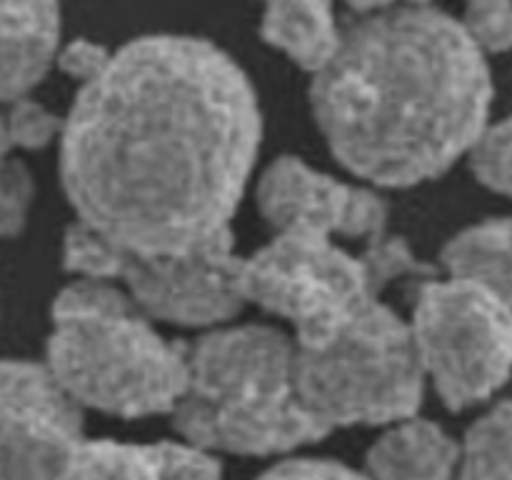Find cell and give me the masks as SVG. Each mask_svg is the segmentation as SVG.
Masks as SVG:
<instances>
[{
    "mask_svg": "<svg viewBox=\"0 0 512 480\" xmlns=\"http://www.w3.org/2000/svg\"><path fill=\"white\" fill-rule=\"evenodd\" d=\"M260 140L258 93L228 50L140 35L75 93L60 180L75 223L133 253H180L233 233Z\"/></svg>",
    "mask_w": 512,
    "mask_h": 480,
    "instance_id": "6da1fadb",
    "label": "cell"
},
{
    "mask_svg": "<svg viewBox=\"0 0 512 480\" xmlns=\"http://www.w3.org/2000/svg\"><path fill=\"white\" fill-rule=\"evenodd\" d=\"M493 93L488 58L448 10L355 5L338 55L310 83V105L345 170L413 188L473 153Z\"/></svg>",
    "mask_w": 512,
    "mask_h": 480,
    "instance_id": "7a4b0ae2",
    "label": "cell"
},
{
    "mask_svg": "<svg viewBox=\"0 0 512 480\" xmlns=\"http://www.w3.org/2000/svg\"><path fill=\"white\" fill-rule=\"evenodd\" d=\"M295 340L270 325H223L188 345L173 410L183 443L205 453L283 455L325 438L295 383Z\"/></svg>",
    "mask_w": 512,
    "mask_h": 480,
    "instance_id": "3957f363",
    "label": "cell"
},
{
    "mask_svg": "<svg viewBox=\"0 0 512 480\" xmlns=\"http://www.w3.org/2000/svg\"><path fill=\"white\" fill-rule=\"evenodd\" d=\"M45 365L83 410L173 415L188 383V345L165 338L118 285L73 280L53 300Z\"/></svg>",
    "mask_w": 512,
    "mask_h": 480,
    "instance_id": "277c9868",
    "label": "cell"
},
{
    "mask_svg": "<svg viewBox=\"0 0 512 480\" xmlns=\"http://www.w3.org/2000/svg\"><path fill=\"white\" fill-rule=\"evenodd\" d=\"M433 268L400 235H383L363 253L338 240L275 233L240 260L245 303L285 320L298 348H318L338 335L400 278L425 280Z\"/></svg>",
    "mask_w": 512,
    "mask_h": 480,
    "instance_id": "5b68a950",
    "label": "cell"
},
{
    "mask_svg": "<svg viewBox=\"0 0 512 480\" xmlns=\"http://www.w3.org/2000/svg\"><path fill=\"white\" fill-rule=\"evenodd\" d=\"M295 383L303 408L328 435L415 418L428 380L410 323L375 300L328 343L298 348Z\"/></svg>",
    "mask_w": 512,
    "mask_h": 480,
    "instance_id": "8992f818",
    "label": "cell"
},
{
    "mask_svg": "<svg viewBox=\"0 0 512 480\" xmlns=\"http://www.w3.org/2000/svg\"><path fill=\"white\" fill-rule=\"evenodd\" d=\"M240 260L233 233L180 253H133L80 223L63 238L68 273L118 285L150 320L180 328H223L243 310Z\"/></svg>",
    "mask_w": 512,
    "mask_h": 480,
    "instance_id": "52a82bcc",
    "label": "cell"
},
{
    "mask_svg": "<svg viewBox=\"0 0 512 480\" xmlns=\"http://www.w3.org/2000/svg\"><path fill=\"white\" fill-rule=\"evenodd\" d=\"M408 323L425 380L450 410L485 403L512 378V310L480 285L420 280Z\"/></svg>",
    "mask_w": 512,
    "mask_h": 480,
    "instance_id": "ba28073f",
    "label": "cell"
},
{
    "mask_svg": "<svg viewBox=\"0 0 512 480\" xmlns=\"http://www.w3.org/2000/svg\"><path fill=\"white\" fill-rule=\"evenodd\" d=\"M85 440V410L48 365L0 360V480H60Z\"/></svg>",
    "mask_w": 512,
    "mask_h": 480,
    "instance_id": "9c48e42d",
    "label": "cell"
},
{
    "mask_svg": "<svg viewBox=\"0 0 512 480\" xmlns=\"http://www.w3.org/2000/svg\"><path fill=\"white\" fill-rule=\"evenodd\" d=\"M255 203L275 233L363 245L388 235L390 208L383 195L315 170L295 155H283L263 170Z\"/></svg>",
    "mask_w": 512,
    "mask_h": 480,
    "instance_id": "30bf717a",
    "label": "cell"
},
{
    "mask_svg": "<svg viewBox=\"0 0 512 480\" xmlns=\"http://www.w3.org/2000/svg\"><path fill=\"white\" fill-rule=\"evenodd\" d=\"M60 480H223L215 455L188 443L85 440Z\"/></svg>",
    "mask_w": 512,
    "mask_h": 480,
    "instance_id": "8fae6325",
    "label": "cell"
},
{
    "mask_svg": "<svg viewBox=\"0 0 512 480\" xmlns=\"http://www.w3.org/2000/svg\"><path fill=\"white\" fill-rule=\"evenodd\" d=\"M60 45L58 5L0 3V105L28 98L55 65Z\"/></svg>",
    "mask_w": 512,
    "mask_h": 480,
    "instance_id": "7c38bea8",
    "label": "cell"
},
{
    "mask_svg": "<svg viewBox=\"0 0 512 480\" xmlns=\"http://www.w3.org/2000/svg\"><path fill=\"white\" fill-rule=\"evenodd\" d=\"M460 443L438 423L408 418L368 450V480H458Z\"/></svg>",
    "mask_w": 512,
    "mask_h": 480,
    "instance_id": "4fadbf2b",
    "label": "cell"
},
{
    "mask_svg": "<svg viewBox=\"0 0 512 480\" xmlns=\"http://www.w3.org/2000/svg\"><path fill=\"white\" fill-rule=\"evenodd\" d=\"M345 25L328 3H273L263 10L260 35L305 73H323L338 55Z\"/></svg>",
    "mask_w": 512,
    "mask_h": 480,
    "instance_id": "5bb4252c",
    "label": "cell"
},
{
    "mask_svg": "<svg viewBox=\"0 0 512 480\" xmlns=\"http://www.w3.org/2000/svg\"><path fill=\"white\" fill-rule=\"evenodd\" d=\"M450 278L480 285L512 310V215L485 218L455 233L440 250Z\"/></svg>",
    "mask_w": 512,
    "mask_h": 480,
    "instance_id": "9a60e30c",
    "label": "cell"
},
{
    "mask_svg": "<svg viewBox=\"0 0 512 480\" xmlns=\"http://www.w3.org/2000/svg\"><path fill=\"white\" fill-rule=\"evenodd\" d=\"M458 480H512V395L468 428L460 443Z\"/></svg>",
    "mask_w": 512,
    "mask_h": 480,
    "instance_id": "2e32d148",
    "label": "cell"
},
{
    "mask_svg": "<svg viewBox=\"0 0 512 480\" xmlns=\"http://www.w3.org/2000/svg\"><path fill=\"white\" fill-rule=\"evenodd\" d=\"M470 168L485 188L512 198V115L490 125L470 155Z\"/></svg>",
    "mask_w": 512,
    "mask_h": 480,
    "instance_id": "e0dca14e",
    "label": "cell"
},
{
    "mask_svg": "<svg viewBox=\"0 0 512 480\" xmlns=\"http://www.w3.org/2000/svg\"><path fill=\"white\" fill-rule=\"evenodd\" d=\"M5 113V128H8L10 145L20 150H40L48 148L53 140L63 138L65 118L45 108L43 103L28 98H20L10 103Z\"/></svg>",
    "mask_w": 512,
    "mask_h": 480,
    "instance_id": "ac0fdd59",
    "label": "cell"
},
{
    "mask_svg": "<svg viewBox=\"0 0 512 480\" xmlns=\"http://www.w3.org/2000/svg\"><path fill=\"white\" fill-rule=\"evenodd\" d=\"M35 180L28 165L10 155L0 163V238H15L28 223Z\"/></svg>",
    "mask_w": 512,
    "mask_h": 480,
    "instance_id": "d6986e66",
    "label": "cell"
},
{
    "mask_svg": "<svg viewBox=\"0 0 512 480\" xmlns=\"http://www.w3.org/2000/svg\"><path fill=\"white\" fill-rule=\"evenodd\" d=\"M458 20L485 58L512 50V3L503 0L473 3Z\"/></svg>",
    "mask_w": 512,
    "mask_h": 480,
    "instance_id": "ffe728a7",
    "label": "cell"
},
{
    "mask_svg": "<svg viewBox=\"0 0 512 480\" xmlns=\"http://www.w3.org/2000/svg\"><path fill=\"white\" fill-rule=\"evenodd\" d=\"M110 55H113V50L105 48V45L93 43L88 38H78L68 45H60L55 65L65 75H70L80 88V85L90 83V80L103 73L105 65L110 63Z\"/></svg>",
    "mask_w": 512,
    "mask_h": 480,
    "instance_id": "44dd1931",
    "label": "cell"
},
{
    "mask_svg": "<svg viewBox=\"0 0 512 480\" xmlns=\"http://www.w3.org/2000/svg\"><path fill=\"white\" fill-rule=\"evenodd\" d=\"M258 480H368L350 465L328 458H290L265 470Z\"/></svg>",
    "mask_w": 512,
    "mask_h": 480,
    "instance_id": "7402d4cb",
    "label": "cell"
},
{
    "mask_svg": "<svg viewBox=\"0 0 512 480\" xmlns=\"http://www.w3.org/2000/svg\"><path fill=\"white\" fill-rule=\"evenodd\" d=\"M10 155H13V145H10L8 128H5V113L0 110V163H3L5 158H10Z\"/></svg>",
    "mask_w": 512,
    "mask_h": 480,
    "instance_id": "603a6c76",
    "label": "cell"
}]
</instances>
